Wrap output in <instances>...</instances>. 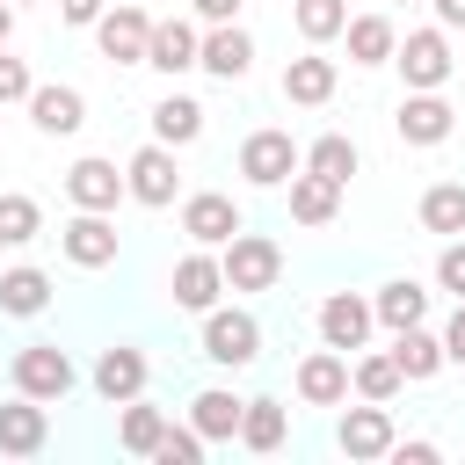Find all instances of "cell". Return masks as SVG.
Wrapping results in <instances>:
<instances>
[{"label":"cell","instance_id":"1","mask_svg":"<svg viewBox=\"0 0 465 465\" xmlns=\"http://www.w3.org/2000/svg\"><path fill=\"white\" fill-rule=\"evenodd\" d=\"M203 356H211L218 371L262 363V320H254L247 305H211V312H203Z\"/></svg>","mask_w":465,"mask_h":465},{"label":"cell","instance_id":"2","mask_svg":"<svg viewBox=\"0 0 465 465\" xmlns=\"http://www.w3.org/2000/svg\"><path fill=\"white\" fill-rule=\"evenodd\" d=\"M218 269H225V291H276V276H283V247L269 240V232H232L225 247H218Z\"/></svg>","mask_w":465,"mask_h":465},{"label":"cell","instance_id":"3","mask_svg":"<svg viewBox=\"0 0 465 465\" xmlns=\"http://www.w3.org/2000/svg\"><path fill=\"white\" fill-rule=\"evenodd\" d=\"M7 378H15V392H29V400H65L73 385H80V371H73V356L58 349V341H22L15 349V363H7Z\"/></svg>","mask_w":465,"mask_h":465},{"label":"cell","instance_id":"4","mask_svg":"<svg viewBox=\"0 0 465 465\" xmlns=\"http://www.w3.org/2000/svg\"><path fill=\"white\" fill-rule=\"evenodd\" d=\"M298 167H305V153H298V138H291V131L262 124V131H247V138H240V174H247L254 189H283Z\"/></svg>","mask_w":465,"mask_h":465},{"label":"cell","instance_id":"5","mask_svg":"<svg viewBox=\"0 0 465 465\" xmlns=\"http://www.w3.org/2000/svg\"><path fill=\"white\" fill-rule=\"evenodd\" d=\"M124 196L131 203H145V211H167L174 196H182V167H174V145H138L131 160H124Z\"/></svg>","mask_w":465,"mask_h":465},{"label":"cell","instance_id":"6","mask_svg":"<svg viewBox=\"0 0 465 465\" xmlns=\"http://www.w3.org/2000/svg\"><path fill=\"white\" fill-rule=\"evenodd\" d=\"M392 65H400L407 87H443V80L458 73V58H450V29H407V36L392 44Z\"/></svg>","mask_w":465,"mask_h":465},{"label":"cell","instance_id":"7","mask_svg":"<svg viewBox=\"0 0 465 465\" xmlns=\"http://www.w3.org/2000/svg\"><path fill=\"white\" fill-rule=\"evenodd\" d=\"M58 254H65L73 269H109V262L124 254V232L109 225V211H73V218L58 225Z\"/></svg>","mask_w":465,"mask_h":465},{"label":"cell","instance_id":"8","mask_svg":"<svg viewBox=\"0 0 465 465\" xmlns=\"http://www.w3.org/2000/svg\"><path fill=\"white\" fill-rule=\"evenodd\" d=\"M312 320H320V341H327V349H341V356H356V349L371 341V327H378V312H371V298H363V291H327Z\"/></svg>","mask_w":465,"mask_h":465},{"label":"cell","instance_id":"9","mask_svg":"<svg viewBox=\"0 0 465 465\" xmlns=\"http://www.w3.org/2000/svg\"><path fill=\"white\" fill-rule=\"evenodd\" d=\"M392 436H400V429H392V407H385V400H363V407H349V414L334 421V443H341V458H349V465L385 458V450H392Z\"/></svg>","mask_w":465,"mask_h":465},{"label":"cell","instance_id":"10","mask_svg":"<svg viewBox=\"0 0 465 465\" xmlns=\"http://www.w3.org/2000/svg\"><path fill=\"white\" fill-rule=\"evenodd\" d=\"M167 291H174V305H182V312H196V320H203V312L225 298V269H218V247H189V254L174 262Z\"/></svg>","mask_w":465,"mask_h":465},{"label":"cell","instance_id":"11","mask_svg":"<svg viewBox=\"0 0 465 465\" xmlns=\"http://www.w3.org/2000/svg\"><path fill=\"white\" fill-rule=\"evenodd\" d=\"M291 385H298V400H305V407H349V356L320 341V349H305V356H298Z\"/></svg>","mask_w":465,"mask_h":465},{"label":"cell","instance_id":"12","mask_svg":"<svg viewBox=\"0 0 465 465\" xmlns=\"http://www.w3.org/2000/svg\"><path fill=\"white\" fill-rule=\"evenodd\" d=\"M240 225H247V218H240V203H232L225 189H196V196H182V232H189V247H225Z\"/></svg>","mask_w":465,"mask_h":465},{"label":"cell","instance_id":"13","mask_svg":"<svg viewBox=\"0 0 465 465\" xmlns=\"http://www.w3.org/2000/svg\"><path fill=\"white\" fill-rule=\"evenodd\" d=\"M450 102H443V87H407L400 94V116H392V131L407 138V145H443L450 138Z\"/></svg>","mask_w":465,"mask_h":465},{"label":"cell","instance_id":"14","mask_svg":"<svg viewBox=\"0 0 465 465\" xmlns=\"http://www.w3.org/2000/svg\"><path fill=\"white\" fill-rule=\"evenodd\" d=\"M145 378H153V363H145V349H131V341L102 349V356H94V371H87V385H94V392H102L109 407L138 400V392H145Z\"/></svg>","mask_w":465,"mask_h":465},{"label":"cell","instance_id":"15","mask_svg":"<svg viewBox=\"0 0 465 465\" xmlns=\"http://www.w3.org/2000/svg\"><path fill=\"white\" fill-rule=\"evenodd\" d=\"M145 36H153V15L145 7H102V22H94V44H102V58H116V65H145Z\"/></svg>","mask_w":465,"mask_h":465},{"label":"cell","instance_id":"16","mask_svg":"<svg viewBox=\"0 0 465 465\" xmlns=\"http://www.w3.org/2000/svg\"><path fill=\"white\" fill-rule=\"evenodd\" d=\"M196 65H203L211 80H247V65H254V36H247L240 22H211V29L196 36Z\"/></svg>","mask_w":465,"mask_h":465},{"label":"cell","instance_id":"17","mask_svg":"<svg viewBox=\"0 0 465 465\" xmlns=\"http://www.w3.org/2000/svg\"><path fill=\"white\" fill-rule=\"evenodd\" d=\"M65 196H73V211H116L124 203V167L102 160V153H87V160L65 167Z\"/></svg>","mask_w":465,"mask_h":465},{"label":"cell","instance_id":"18","mask_svg":"<svg viewBox=\"0 0 465 465\" xmlns=\"http://www.w3.org/2000/svg\"><path fill=\"white\" fill-rule=\"evenodd\" d=\"M44 436H51V414H44V400L15 392V400L0 407V458H36V450H44Z\"/></svg>","mask_w":465,"mask_h":465},{"label":"cell","instance_id":"19","mask_svg":"<svg viewBox=\"0 0 465 465\" xmlns=\"http://www.w3.org/2000/svg\"><path fill=\"white\" fill-rule=\"evenodd\" d=\"M334 87H341V65H334V58H320V44H312L305 58H291V65H283V102H298V109L334 102Z\"/></svg>","mask_w":465,"mask_h":465},{"label":"cell","instance_id":"20","mask_svg":"<svg viewBox=\"0 0 465 465\" xmlns=\"http://www.w3.org/2000/svg\"><path fill=\"white\" fill-rule=\"evenodd\" d=\"M240 392L232 385H203L196 400H189V429L203 436V443H240Z\"/></svg>","mask_w":465,"mask_h":465},{"label":"cell","instance_id":"21","mask_svg":"<svg viewBox=\"0 0 465 465\" xmlns=\"http://www.w3.org/2000/svg\"><path fill=\"white\" fill-rule=\"evenodd\" d=\"M196 36H203V29H196V22H182V15L153 22V36H145V65H153V73H167V80H174V73H189V65H196Z\"/></svg>","mask_w":465,"mask_h":465},{"label":"cell","instance_id":"22","mask_svg":"<svg viewBox=\"0 0 465 465\" xmlns=\"http://www.w3.org/2000/svg\"><path fill=\"white\" fill-rule=\"evenodd\" d=\"M29 124L44 138H73L87 124V94L80 87H29Z\"/></svg>","mask_w":465,"mask_h":465},{"label":"cell","instance_id":"23","mask_svg":"<svg viewBox=\"0 0 465 465\" xmlns=\"http://www.w3.org/2000/svg\"><path fill=\"white\" fill-rule=\"evenodd\" d=\"M400 385H407V378H400L392 349H371V341H363V349L349 356V392H356V400H385V407H392Z\"/></svg>","mask_w":465,"mask_h":465},{"label":"cell","instance_id":"24","mask_svg":"<svg viewBox=\"0 0 465 465\" xmlns=\"http://www.w3.org/2000/svg\"><path fill=\"white\" fill-rule=\"evenodd\" d=\"M371 312H378V327H392V334H400V327H421V320H429V291H421L414 276H392V283L371 291Z\"/></svg>","mask_w":465,"mask_h":465},{"label":"cell","instance_id":"25","mask_svg":"<svg viewBox=\"0 0 465 465\" xmlns=\"http://www.w3.org/2000/svg\"><path fill=\"white\" fill-rule=\"evenodd\" d=\"M392 363H400L407 385H421V378H436L450 356H443V334H429V320H421V327H400V334H392Z\"/></svg>","mask_w":465,"mask_h":465},{"label":"cell","instance_id":"26","mask_svg":"<svg viewBox=\"0 0 465 465\" xmlns=\"http://www.w3.org/2000/svg\"><path fill=\"white\" fill-rule=\"evenodd\" d=\"M341 36H349V65H392V44H400L392 15H349Z\"/></svg>","mask_w":465,"mask_h":465},{"label":"cell","instance_id":"27","mask_svg":"<svg viewBox=\"0 0 465 465\" xmlns=\"http://www.w3.org/2000/svg\"><path fill=\"white\" fill-rule=\"evenodd\" d=\"M283 189H291V218H298V225H327V218L341 211V182H327V174H312V167H298Z\"/></svg>","mask_w":465,"mask_h":465},{"label":"cell","instance_id":"28","mask_svg":"<svg viewBox=\"0 0 465 465\" xmlns=\"http://www.w3.org/2000/svg\"><path fill=\"white\" fill-rule=\"evenodd\" d=\"M283 436H291V407L269 400V392H254V400L240 407V443H247V450H283Z\"/></svg>","mask_w":465,"mask_h":465},{"label":"cell","instance_id":"29","mask_svg":"<svg viewBox=\"0 0 465 465\" xmlns=\"http://www.w3.org/2000/svg\"><path fill=\"white\" fill-rule=\"evenodd\" d=\"M153 138L174 145V153L196 145V138H203V102H189V94H160V102H153Z\"/></svg>","mask_w":465,"mask_h":465},{"label":"cell","instance_id":"30","mask_svg":"<svg viewBox=\"0 0 465 465\" xmlns=\"http://www.w3.org/2000/svg\"><path fill=\"white\" fill-rule=\"evenodd\" d=\"M44 305H51V276L29 269V262H15V269L0 276V312H7V320H36Z\"/></svg>","mask_w":465,"mask_h":465},{"label":"cell","instance_id":"31","mask_svg":"<svg viewBox=\"0 0 465 465\" xmlns=\"http://www.w3.org/2000/svg\"><path fill=\"white\" fill-rule=\"evenodd\" d=\"M160 429H167V407H153L145 392H138V400H124V414H116V443H124L131 458H153Z\"/></svg>","mask_w":465,"mask_h":465},{"label":"cell","instance_id":"32","mask_svg":"<svg viewBox=\"0 0 465 465\" xmlns=\"http://www.w3.org/2000/svg\"><path fill=\"white\" fill-rule=\"evenodd\" d=\"M421 225L443 232V240H458L465 232V182H429L421 189Z\"/></svg>","mask_w":465,"mask_h":465},{"label":"cell","instance_id":"33","mask_svg":"<svg viewBox=\"0 0 465 465\" xmlns=\"http://www.w3.org/2000/svg\"><path fill=\"white\" fill-rule=\"evenodd\" d=\"M305 167L349 189V174H356V138H349V131H320V138L305 145Z\"/></svg>","mask_w":465,"mask_h":465},{"label":"cell","instance_id":"34","mask_svg":"<svg viewBox=\"0 0 465 465\" xmlns=\"http://www.w3.org/2000/svg\"><path fill=\"white\" fill-rule=\"evenodd\" d=\"M44 232V203L22 189H0V247H29Z\"/></svg>","mask_w":465,"mask_h":465},{"label":"cell","instance_id":"35","mask_svg":"<svg viewBox=\"0 0 465 465\" xmlns=\"http://www.w3.org/2000/svg\"><path fill=\"white\" fill-rule=\"evenodd\" d=\"M291 22L305 44H334L341 22H349V0H291Z\"/></svg>","mask_w":465,"mask_h":465},{"label":"cell","instance_id":"36","mask_svg":"<svg viewBox=\"0 0 465 465\" xmlns=\"http://www.w3.org/2000/svg\"><path fill=\"white\" fill-rule=\"evenodd\" d=\"M203 450H211V443H203L189 421H167L160 443H153V465H203Z\"/></svg>","mask_w":465,"mask_h":465},{"label":"cell","instance_id":"37","mask_svg":"<svg viewBox=\"0 0 465 465\" xmlns=\"http://www.w3.org/2000/svg\"><path fill=\"white\" fill-rule=\"evenodd\" d=\"M29 87H36V73L0 44V109H7V102H29Z\"/></svg>","mask_w":465,"mask_h":465},{"label":"cell","instance_id":"38","mask_svg":"<svg viewBox=\"0 0 465 465\" xmlns=\"http://www.w3.org/2000/svg\"><path fill=\"white\" fill-rule=\"evenodd\" d=\"M436 283H443L450 298H465V232L443 240V254H436Z\"/></svg>","mask_w":465,"mask_h":465},{"label":"cell","instance_id":"39","mask_svg":"<svg viewBox=\"0 0 465 465\" xmlns=\"http://www.w3.org/2000/svg\"><path fill=\"white\" fill-rule=\"evenodd\" d=\"M102 7H109V0H58V22H65V29H94Z\"/></svg>","mask_w":465,"mask_h":465},{"label":"cell","instance_id":"40","mask_svg":"<svg viewBox=\"0 0 465 465\" xmlns=\"http://www.w3.org/2000/svg\"><path fill=\"white\" fill-rule=\"evenodd\" d=\"M385 458H407V465H436L443 450H436L429 436H414V443H400V436H392V450H385Z\"/></svg>","mask_w":465,"mask_h":465},{"label":"cell","instance_id":"41","mask_svg":"<svg viewBox=\"0 0 465 465\" xmlns=\"http://www.w3.org/2000/svg\"><path fill=\"white\" fill-rule=\"evenodd\" d=\"M443 356H450V363H465V298H458V312L443 320Z\"/></svg>","mask_w":465,"mask_h":465},{"label":"cell","instance_id":"42","mask_svg":"<svg viewBox=\"0 0 465 465\" xmlns=\"http://www.w3.org/2000/svg\"><path fill=\"white\" fill-rule=\"evenodd\" d=\"M196 7V22L211 29V22H240V0H189Z\"/></svg>","mask_w":465,"mask_h":465},{"label":"cell","instance_id":"43","mask_svg":"<svg viewBox=\"0 0 465 465\" xmlns=\"http://www.w3.org/2000/svg\"><path fill=\"white\" fill-rule=\"evenodd\" d=\"M436 7V29H465V0H429Z\"/></svg>","mask_w":465,"mask_h":465},{"label":"cell","instance_id":"44","mask_svg":"<svg viewBox=\"0 0 465 465\" xmlns=\"http://www.w3.org/2000/svg\"><path fill=\"white\" fill-rule=\"evenodd\" d=\"M15 36V0H0V44Z\"/></svg>","mask_w":465,"mask_h":465},{"label":"cell","instance_id":"45","mask_svg":"<svg viewBox=\"0 0 465 465\" xmlns=\"http://www.w3.org/2000/svg\"><path fill=\"white\" fill-rule=\"evenodd\" d=\"M15 7H29V0H15Z\"/></svg>","mask_w":465,"mask_h":465}]
</instances>
